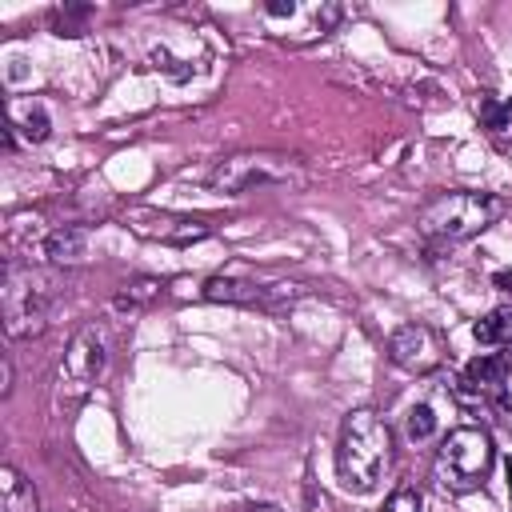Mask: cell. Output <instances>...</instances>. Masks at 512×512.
Segmentation results:
<instances>
[{
	"label": "cell",
	"mask_w": 512,
	"mask_h": 512,
	"mask_svg": "<svg viewBox=\"0 0 512 512\" xmlns=\"http://www.w3.org/2000/svg\"><path fill=\"white\" fill-rule=\"evenodd\" d=\"M392 456V432L372 408H356L340 424V444H336V472L344 488L352 492H372L388 468Z\"/></svg>",
	"instance_id": "obj_1"
},
{
	"label": "cell",
	"mask_w": 512,
	"mask_h": 512,
	"mask_svg": "<svg viewBox=\"0 0 512 512\" xmlns=\"http://www.w3.org/2000/svg\"><path fill=\"white\" fill-rule=\"evenodd\" d=\"M500 212H504V200L492 192H448L424 208L420 232L432 244H460L484 232Z\"/></svg>",
	"instance_id": "obj_2"
},
{
	"label": "cell",
	"mask_w": 512,
	"mask_h": 512,
	"mask_svg": "<svg viewBox=\"0 0 512 512\" xmlns=\"http://www.w3.org/2000/svg\"><path fill=\"white\" fill-rule=\"evenodd\" d=\"M488 468H492V436L476 424H464V428H452L436 448L432 480L444 492H472L484 484Z\"/></svg>",
	"instance_id": "obj_3"
},
{
	"label": "cell",
	"mask_w": 512,
	"mask_h": 512,
	"mask_svg": "<svg viewBox=\"0 0 512 512\" xmlns=\"http://www.w3.org/2000/svg\"><path fill=\"white\" fill-rule=\"evenodd\" d=\"M0 304H4V332L12 340L40 336L48 328V288L36 272H20L8 264L0 284Z\"/></svg>",
	"instance_id": "obj_4"
},
{
	"label": "cell",
	"mask_w": 512,
	"mask_h": 512,
	"mask_svg": "<svg viewBox=\"0 0 512 512\" xmlns=\"http://www.w3.org/2000/svg\"><path fill=\"white\" fill-rule=\"evenodd\" d=\"M296 176L292 160L284 156H264V152H244L228 156L212 168V188L216 192H248V188H268V184H288Z\"/></svg>",
	"instance_id": "obj_5"
},
{
	"label": "cell",
	"mask_w": 512,
	"mask_h": 512,
	"mask_svg": "<svg viewBox=\"0 0 512 512\" xmlns=\"http://www.w3.org/2000/svg\"><path fill=\"white\" fill-rule=\"evenodd\" d=\"M104 364H108V332H104L100 324H84V328L76 332V340L68 344V352H64L60 388H64L68 396H84V392L100 380Z\"/></svg>",
	"instance_id": "obj_6"
},
{
	"label": "cell",
	"mask_w": 512,
	"mask_h": 512,
	"mask_svg": "<svg viewBox=\"0 0 512 512\" xmlns=\"http://www.w3.org/2000/svg\"><path fill=\"white\" fill-rule=\"evenodd\" d=\"M300 284H256V280H236V276H212L204 284V300L216 304H248V308H284L300 300Z\"/></svg>",
	"instance_id": "obj_7"
},
{
	"label": "cell",
	"mask_w": 512,
	"mask_h": 512,
	"mask_svg": "<svg viewBox=\"0 0 512 512\" xmlns=\"http://www.w3.org/2000/svg\"><path fill=\"white\" fill-rule=\"evenodd\" d=\"M388 356L404 372H432L440 364V340L428 324H404L388 336Z\"/></svg>",
	"instance_id": "obj_8"
},
{
	"label": "cell",
	"mask_w": 512,
	"mask_h": 512,
	"mask_svg": "<svg viewBox=\"0 0 512 512\" xmlns=\"http://www.w3.org/2000/svg\"><path fill=\"white\" fill-rule=\"evenodd\" d=\"M460 392L464 396H476V400H492L500 412H508L512 408V396H508V356H500V352L476 356L464 368Z\"/></svg>",
	"instance_id": "obj_9"
},
{
	"label": "cell",
	"mask_w": 512,
	"mask_h": 512,
	"mask_svg": "<svg viewBox=\"0 0 512 512\" xmlns=\"http://www.w3.org/2000/svg\"><path fill=\"white\" fill-rule=\"evenodd\" d=\"M44 256L52 264H80L88 256V228L84 224H60L44 240Z\"/></svg>",
	"instance_id": "obj_10"
},
{
	"label": "cell",
	"mask_w": 512,
	"mask_h": 512,
	"mask_svg": "<svg viewBox=\"0 0 512 512\" xmlns=\"http://www.w3.org/2000/svg\"><path fill=\"white\" fill-rule=\"evenodd\" d=\"M0 496H4V512H36V492L12 464L0 468Z\"/></svg>",
	"instance_id": "obj_11"
},
{
	"label": "cell",
	"mask_w": 512,
	"mask_h": 512,
	"mask_svg": "<svg viewBox=\"0 0 512 512\" xmlns=\"http://www.w3.org/2000/svg\"><path fill=\"white\" fill-rule=\"evenodd\" d=\"M472 336H476L484 348L512 344V308H492L488 316H480V320L472 324Z\"/></svg>",
	"instance_id": "obj_12"
},
{
	"label": "cell",
	"mask_w": 512,
	"mask_h": 512,
	"mask_svg": "<svg viewBox=\"0 0 512 512\" xmlns=\"http://www.w3.org/2000/svg\"><path fill=\"white\" fill-rule=\"evenodd\" d=\"M88 16H92L88 4H64V8L52 12V32H56V36H84Z\"/></svg>",
	"instance_id": "obj_13"
},
{
	"label": "cell",
	"mask_w": 512,
	"mask_h": 512,
	"mask_svg": "<svg viewBox=\"0 0 512 512\" xmlns=\"http://www.w3.org/2000/svg\"><path fill=\"white\" fill-rule=\"evenodd\" d=\"M480 124H484L488 132L512 128V96H484V100H480Z\"/></svg>",
	"instance_id": "obj_14"
},
{
	"label": "cell",
	"mask_w": 512,
	"mask_h": 512,
	"mask_svg": "<svg viewBox=\"0 0 512 512\" xmlns=\"http://www.w3.org/2000/svg\"><path fill=\"white\" fill-rule=\"evenodd\" d=\"M160 288H164L160 280H148V276H144V280H136V284H124V292H120L112 304H116V308H128V312H136V308L152 304V300L160 296Z\"/></svg>",
	"instance_id": "obj_15"
},
{
	"label": "cell",
	"mask_w": 512,
	"mask_h": 512,
	"mask_svg": "<svg viewBox=\"0 0 512 512\" xmlns=\"http://www.w3.org/2000/svg\"><path fill=\"white\" fill-rule=\"evenodd\" d=\"M404 432H408L412 444L428 440V436L436 432V408H432V404H416V408L408 412V420H404Z\"/></svg>",
	"instance_id": "obj_16"
},
{
	"label": "cell",
	"mask_w": 512,
	"mask_h": 512,
	"mask_svg": "<svg viewBox=\"0 0 512 512\" xmlns=\"http://www.w3.org/2000/svg\"><path fill=\"white\" fill-rule=\"evenodd\" d=\"M8 128H20V132H24V140L40 144V140H48V132H52V120H48V112H44V108H32L24 120H16V116H12V124H8Z\"/></svg>",
	"instance_id": "obj_17"
},
{
	"label": "cell",
	"mask_w": 512,
	"mask_h": 512,
	"mask_svg": "<svg viewBox=\"0 0 512 512\" xmlns=\"http://www.w3.org/2000/svg\"><path fill=\"white\" fill-rule=\"evenodd\" d=\"M384 512H420V492H416L412 484H400V488L388 496Z\"/></svg>",
	"instance_id": "obj_18"
},
{
	"label": "cell",
	"mask_w": 512,
	"mask_h": 512,
	"mask_svg": "<svg viewBox=\"0 0 512 512\" xmlns=\"http://www.w3.org/2000/svg\"><path fill=\"white\" fill-rule=\"evenodd\" d=\"M148 60H152V68H160V72H168L172 80H188V76H192V68H180L184 60H172V56H168L164 48H152V56H148Z\"/></svg>",
	"instance_id": "obj_19"
},
{
	"label": "cell",
	"mask_w": 512,
	"mask_h": 512,
	"mask_svg": "<svg viewBox=\"0 0 512 512\" xmlns=\"http://www.w3.org/2000/svg\"><path fill=\"white\" fill-rule=\"evenodd\" d=\"M340 16H344V8H340V4H324V8L316 12V24H320V32H328V28H332Z\"/></svg>",
	"instance_id": "obj_20"
},
{
	"label": "cell",
	"mask_w": 512,
	"mask_h": 512,
	"mask_svg": "<svg viewBox=\"0 0 512 512\" xmlns=\"http://www.w3.org/2000/svg\"><path fill=\"white\" fill-rule=\"evenodd\" d=\"M264 12H268V16H296V4H292V0H272Z\"/></svg>",
	"instance_id": "obj_21"
},
{
	"label": "cell",
	"mask_w": 512,
	"mask_h": 512,
	"mask_svg": "<svg viewBox=\"0 0 512 512\" xmlns=\"http://www.w3.org/2000/svg\"><path fill=\"white\" fill-rule=\"evenodd\" d=\"M0 380H4V384H0V392L8 396V392H12V360H4V364H0Z\"/></svg>",
	"instance_id": "obj_22"
},
{
	"label": "cell",
	"mask_w": 512,
	"mask_h": 512,
	"mask_svg": "<svg viewBox=\"0 0 512 512\" xmlns=\"http://www.w3.org/2000/svg\"><path fill=\"white\" fill-rule=\"evenodd\" d=\"M492 284H496V288H504V292H512V272H496V276H492Z\"/></svg>",
	"instance_id": "obj_23"
},
{
	"label": "cell",
	"mask_w": 512,
	"mask_h": 512,
	"mask_svg": "<svg viewBox=\"0 0 512 512\" xmlns=\"http://www.w3.org/2000/svg\"><path fill=\"white\" fill-rule=\"evenodd\" d=\"M248 512H280V508H276V504H252Z\"/></svg>",
	"instance_id": "obj_24"
},
{
	"label": "cell",
	"mask_w": 512,
	"mask_h": 512,
	"mask_svg": "<svg viewBox=\"0 0 512 512\" xmlns=\"http://www.w3.org/2000/svg\"><path fill=\"white\" fill-rule=\"evenodd\" d=\"M504 476H508V500H512V456H508V464H504Z\"/></svg>",
	"instance_id": "obj_25"
}]
</instances>
